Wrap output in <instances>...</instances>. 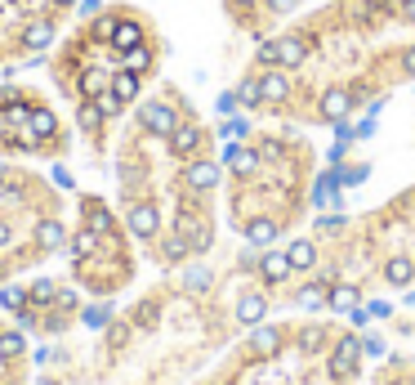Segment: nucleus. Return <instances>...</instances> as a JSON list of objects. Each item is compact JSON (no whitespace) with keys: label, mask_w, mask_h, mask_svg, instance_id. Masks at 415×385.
<instances>
[{"label":"nucleus","mask_w":415,"mask_h":385,"mask_svg":"<svg viewBox=\"0 0 415 385\" xmlns=\"http://www.w3.org/2000/svg\"><path fill=\"white\" fill-rule=\"evenodd\" d=\"M76 86H81V94H85V99H99V94L107 90V72H103V67H85Z\"/></svg>","instance_id":"15"},{"label":"nucleus","mask_w":415,"mask_h":385,"mask_svg":"<svg viewBox=\"0 0 415 385\" xmlns=\"http://www.w3.org/2000/svg\"><path fill=\"white\" fill-rule=\"evenodd\" d=\"M259 273H264L268 282H282L286 273H290V260H286V256H277V251H268V256L259 260Z\"/></svg>","instance_id":"18"},{"label":"nucleus","mask_w":415,"mask_h":385,"mask_svg":"<svg viewBox=\"0 0 415 385\" xmlns=\"http://www.w3.org/2000/svg\"><path fill=\"white\" fill-rule=\"evenodd\" d=\"M112 94H116V99H134V94H139V72H134V67H121L116 72V77H112Z\"/></svg>","instance_id":"17"},{"label":"nucleus","mask_w":415,"mask_h":385,"mask_svg":"<svg viewBox=\"0 0 415 385\" xmlns=\"http://www.w3.org/2000/svg\"><path fill=\"white\" fill-rule=\"evenodd\" d=\"M407 18H411V22H415V0H407Z\"/></svg>","instance_id":"46"},{"label":"nucleus","mask_w":415,"mask_h":385,"mask_svg":"<svg viewBox=\"0 0 415 385\" xmlns=\"http://www.w3.org/2000/svg\"><path fill=\"white\" fill-rule=\"evenodd\" d=\"M183 256H188V237H165V260H183Z\"/></svg>","instance_id":"36"},{"label":"nucleus","mask_w":415,"mask_h":385,"mask_svg":"<svg viewBox=\"0 0 415 385\" xmlns=\"http://www.w3.org/2000/svg\"><path fill=\"white\" fill-rule=\"evenodd\" d=\"M5 242H9V228H5V224H0V247H5Z\"/></svg>","instance_id":"47"},{"label":"nucleus","mask_w":415,"mask_h":385,"mask_svg":"<svg viewBox=\"0 0 415 385\" xmlns=\"http://www.w3.org/2000/svg\"><path fill=\"white\" fill-rule=\"evenodd\" d=\"M295 5H299V0H268V9H273V14H290Z\"/></svg>","instance_id":"41"},{"label":"nucleus","mask_w":415,"mask_h":385,"mask_svg":"<svg viewBox=\"0 0 415 385\" xmlns=\"http://www.w3.org/2000/svg\"><path fill=\"white\" fill-rule=\"evenodd\" d=\"M224 162H228V166H233V171H237V175H250V171H254V166H259V152H254V148H237V143H228V152H224Z\"/></svg>","instance_id":"10"},{"label":"nucleus","mask_w":415,"mask_h":385,"mask_svg":"<svg viewBox=\"0 0 415 385\" xmlns=\"http://www.w3.org/2000/svg\"><path fill=\"white\" fill-rule=\"evenodd\" d=\"M156 228H161V215H156L152 202H139V207L130 211V233L134 237H152Z\"/></svg>","instance_id":"3"},{"label":"nucleus","mask_w":415,"mask_h":385,"mask_svg":"<svg viewBox=\"0 0 415 385\" xmlns=\"http://www.w3.org/2000/svg\"><path fill=\"white\" fill-rule=\"evenodd\" d=\"M139 126L148 130V135H175L179 117L170 112L165 103H143V107H139Z\"/></svg>","instance_id":"1"},{"label":"nucleus","mask_w":415,"mask_h":385,"mask_svg":"<svg viewBox=\"0 0 415 385\" xmlns=\"http://www.w3.org/2000/svg\"><path fill=\"white\" fill-rule=\"evenodd\" d=\"M286 260H290V269H313V260H317V251L308 237H295V242L286 247Z\"/></svg>","instance_id":"14"},{"label":"nucleus","mask_w":415,"mask_h":385,"mask_svg":"<svg viewBox=\"0 0 415 385\" xmlns=\"http://www.w3.org/2000/svg\"><path fill=\"white\" fill-rule=\"evenodd\" d=\"M54 5H58V9H72V5H76V0H54Z\"/></svg>","instance_id":"48"},{"label":"nucleus","mask_w":415,"mask_h":385,"mask_svg":"<svg viewBox=\"0 0 415 385\" xmlns=\"http://www.w3.org/2000/svg\"><path fill=\"white\" fill-rule=\"evenodd\" d=\"M54 305H58V309H76V292H58Z\"/></svg>","instance_id":"40"},{"label":"nucleus","mask_w":415,"mask_h":385,"mask_svg":"<svg viewBox=\"0 0 415 385\" xmlns=\"http://www.w3.org/2000/svg\"><path fill=\"white\" fill-rule=\"evenodd\" d=\"M241 5H246V0H241Z\"/></svg>","instance_id":"52"},{"label":"nucleus","mask_w":415,"mask_h":385,"mask_svg":"<svg viewBox=\"0 0 415 385\" xmlns=\"http://www.w3.org/2000/svg\"><path fill=\"white\" fill-rule=\"evenodd\" d=\"M358 300H362V296H358V287H348V282L331 292V305H335V309H344V314H348V309H358Z\"/></svg>","instance_id":"25"},{"label":"nucleus","mask_w":415,"mask_h":385,"mask_svg":"<svg viewBox=\"0 0 415 385\" xmlns=\"http://www.w3.org/2000/svg\"><path fill=\"white\" fill-rule=\"evenodd\" d=\"M183 287H188V292H205V287H210V269H201V264L188 269L183 273Z\"/></svg>","instance_id":"30"},{"label":"nucleus","mask_w":415,"mask_h":385,"mask_svg":"<svg viewBox=\"0 0 415 385\" xmlns=\"http://www.w3.org/2000/svg\"><path fill=\"white\" fill-rule=\"evenodd\" d=\"M317 345H322V332L308 327V332H304V350H317Z\"/></svg>","instance_id":"42"},{"label":"nucleus","mask_w":415,"mask_h":385,"mask_svg":"<svg viewBox=\"0 0 415 385\" xmlns=\"http://www.w3.org/2000/svg\"><path fill=\"white\" fill-rule=\"evenodd\" d=\"M246 122H241V117H233V122H224V139H241V135H246Z\"/></svg>","instance_id":"37"},{"label":"nucleus","mask_w":415,"mask_h":385,"mask_svg":"<svg viewBox=\"0 0 415 385\" xmlns=\"http://www.w3.org/2000/svg\"><path fill=\"white\" fill-rule=\"evenodd\" d=\"M268 50H273V63H282V67H299V63H304V41H299V36L268 41Z\"/></svg>","instance_id":"4"},{"label":"nucleus","mask_w":415,"mask_h":385,"mask_svg":"<svg viewBox=\"0 0 415 385\" xmlns=\"http://www.w3.org/2000/svg\"><path fill=\"white\" fill-rule=\"evenodd\" d=\"M0 305L18 314V309H27V292H22V287H5V292H0Z\"/></svg>","instance_id":"31"},{"label":"nucleus","mask_w":415,"mask_h":385,"mask_svg":"<svg viewBox=\"0 0 415 385\" xmlns=\"http://www.w3.org/2000/svg\"><path fill=\"white\" fill-rule=\"evenodd\" d=\"M107 41H112L121 54H125V50H134V45H143V27H139V22H130V18H125V22H112Z\"/></svg>","instance_id":"5"},{"label":"nucleus","mask_w":415,"mask_h":385,"mask_svg":"<svg viewBox=\"0 0 415 385\" xmlns=\"http://www.w3.org/2000/svg\"><path fill=\"white\" fill-rule=\"evenodd\" d=\"M358 354H362V341L358 336H344V341L335 345V354H331V372L335 377H348V372L358 367Z\"/></svg>","instance_id":"2"},{"label":"nucleus","mask_w":415,"mask_h":385,"mask_svg":"<svg viewBox=\"0 0 415 385\" xmlns=\"http://www.w3.org/2000/svg\"><path fill=\"white\" fill-rule=\"evenodd\" d=\"M63 224H58V220H41V224H36V247H41V251H58V247H63Z\"/></svg>","instance_id":"9"},{"label":"nucleus","mask_w":415,"mask_h":385,"mask_svg":"<svg viewBox=\"0 0 415 385\" xmlns=\"http://www.w3.org/2000/svg\"><path fill=\"white\" fill-rule=\"evenodd\" d=\"M362 354L380 358V354H384V341H380V336H366V341H362Z\"/></svg>","instance_id":"38"},{"label":"nucleus","mask_w":415,"mask_h":385,"mask_svg":"<svg viewBox=\"0 0 415 385\" xmlns=\"http://www.w3.org/2000/svg\"><path fill=\"white\" fill-rule=\"evenodd\" d=\"M407 72H415V50H411V54H407Z\"/></svg>","instance_id":"49"},{"label":"nucleus","mask_w":415,"mask_h":385,"mask_svg":"<svg viewBox=\"0 0 415 385\" xmlns=\"http://www.w3.org/2000/svg\"><path fill=\"white\" fill-rule=\"evenodd\" d=\"M348 94L344 90H331V94H322V117L326 122H344V112H348Z\"/></svg>","instance_id":"16"},{"label":"nucleus","mask_w":415,"mask_h":385,"mask_svg":"<svg viewBox=\"0 0 415 385\" xmlns=\"http://www.w3.org/2000/svg\"><path fill=\"white\" fill-rule=\"evenodd\" d=\"M326 300H331V296H326V287H317V282H313V287H304V292H299V305H304V309H322Z\"/></svg>","instance_id":"29"},{"label":"nucleus","mask_w":415,"mask_h":385,"mask_svg":"<svg viewBox=\"0 0 415 385\" xmlns=\"http://www.w3.org/2000/svg\"><path fill=\"white\" fill-rule=\"evenodd\" d=\"M259 86H264V99H286V94H290V81L282 77V72H268Z\"/></svg>","instance_id":"22"},{"label":"nucleus","mask_w":415,"mask_h":385,"mask_svg":"<svg viewBox=\"0 0 415 385\" xmlns=\"http://www.w3.org/2000/svg\"><path fill=\"white\" fill-rule=\"evenodd\" d=\"M22 350H27L22 332H0V358H22Z\"/></svg>","instance_id":"23"},{"label":"nucleus","mask_w":415,"mask_h":385,"mask_svg":"<svg viewBox=\"0 0 415 385\" xmlns=\"http://www.w3.org/2000/svg\"><path fill=\"white\" fill-rule=\"evenodd\" d=\"M411 273H415V269H411V260H402V256L384 264V278L393 282V287H411Z\"/></svg>","instance_id":"21"},{"label":"nucleus","mask_w":415,"mask_h":385,"mask_svg":"<svg viewBox=\"0 0 415 385\" xmlns=\"http://www.w3.org/2000/svg\"><path fill=\"white\" fill-rule=\"evenodd\" d=\"M335 188H339V175H322V179H317V192H313V202H317V207L335 202Z\"/></svg>","instance_id":"26"},{"label":"nucleus","mask_w":415,"mask_h":385,"mask_svg":"<svg viewBox=\"0 0 415 385\" xmlns=\"http://www.w3.org/2000/svg\"><path fill=\"white\" fill-rule=\"evenodd\" d=\"M250 350L264 354V358H273L277 350H282V332H277V327H259V332L250 336Z\"/></svg>","instance_id":"13"},{"label":"nucleus","mask_w":415,"mask_h":385,"mask_svg":"<svg viewBox=\"0 0 415 385\" xmlns=\"http://www.w3.org/2000/svg\"><path fill=\"white\" fill-rule=\"evenodd\" d=\"M58 296V287L50 282V278H41V282H32V292H27V300L32 305H50V300Z\"/></svg>","instance_id":"27"},{"label":"nucleus","mask_w":415,"mask_h":385,"mask_svg":"<svg viewBox=\"0 0 415 385\" xmlns=\"http://www.w3.org/2000/svg\"><path fill=\"white\" fill-rule=\"evenodd\" d=\"M264 99V86L259 81H241V90H237V103H246V107H254Z\"/></svg>","instance_id":"32"},{"label":"nucleus","mask_w":415,"mask_h":385,"mask_svg":"<svg viewBox=\"0 0 415 385\" xmlns=\"http://www.w3.org/2000/svg\"><path fill=\"white\" fill-rule=\"evenodd\" d=\"M76 9H81L85 18H90V14H99V0H76Z\"/></svg>","instance_id":"44"},{"label":"nucleus","mask_w":415,"mask_h":385,"mask_svg":"<svg viewBox=\"0 0 415 385\" xmlns=\"http://www.w3.org/2000/svg\"><path fill=\"white\" fill-rule=\"evenodd\" d=\"M264 314H268V300L264 296H241V305H237V318L246 322V327H254V322H264Z\"/></svg>","instance_id":"11"},{"label":"nucleus","mask_w":415,"mask_h":385,"mask_svg":"<svg viewBox=\"0 0 415 385\" xmlns=\"http://www.w3.org/2000/svg\"><path fill=\"white\" fill-rule=\"evenodd\" d=\"M362 179H366V166H353L348 175H339V184H362Z\"/></svg>","instance_id":"39"},{"label":"nucleus","mask_w":415,"mask_h":385,"mask_svg":"<svg viewBox=\"0 0 415 385\" xmlns=\"http://www.w3.org/2000/svg\"><path fill=\"white\" fill-rule=\"evenodd\" d=\"M50 41H54V22L50 18H32L27 27H22V45H27V50H45Z\"/></svg>","instance_id":"6"},{"label":"nucleus","mask_w":415,"mask_h":385,"mask_svg":"<svg viewBox=\"0 0 415 385\" xmlns=\"http://www.w3.org/2000/svg\"><path fill=\"white\" fill-rule=\"evenodd\" d=\"M85 215H90V228H94V233H107V228H112V215H107L99 202H90V207H85Z\"/></svg>","instance_id":"28"},{"label":"nucleus","mask_w":415,"mask_h":385,"mask_svg":"<svg viewBox=\"0 0 415 385\" xmlns=\"http://www.w3.org/2000/svg\"><path fill=\"white\" fill-rule=\"evenodd\" d=\"M219 184V166L215 162H192L188 166V188H215Z\"/></svg>","instance_id":"12"},{"label":"nucleus","mask_w":415,"mask_h":385,"mask_svg":"<svg viewBox=\"0 0 415 385\" xmlns=\"http://www.w3.org/2000/svg\"><path fill=\"white\" fill-rule=\"evenodd\" d=\"M107 318H112V309H107V305H90V309H85V322H90V327H107Z\"/></svg>","instance_id":"35"},{"label":"nucleus","mask_w":415,"mask_h":385,"mask_svg":"<svg viewBox=\"0 0 415 385\" xmlns=\"http://www.w3.org/2000/svg\"><path fill=\"white\" fill-rule=\"evenodd\" d=\"M201 143V130L197 126H175V135H170V148H175V157H188V152H197Z\"/></svg>","instance_id":"7"},{"label":"nucleus","mask_w":415,"mask_h":385,"mask_svg":"<svg viewBox=\"0 0 415 385\" xmlns=\"http://www.w3.org/2000/svg\"><path fill=\"white\" fill-rule=\"evenodd\" d=\"M152 63V54H148V45H134V50H125V67H134V72H143Z\"/></svg>","instance_id":"33"},{"label":"nucleus","mask_w":415,"mask_h":385,"mask_svg":"<svg viewBox=\"0 0 415 385\" xmlns=\"http://www.w3.org/2000/svg\"><path fill=\"white\" fill-rule=\"evenodd\" d=\"M107 122V117H103V107H99V99H85L81 107H76V126L81 130H99Z\"/></svg>","instance_id":"19"},{"label":"nucleus","mask_w":415,"mask_h":385,"mask_svg":"<svg viewBox=\"0 0 415 385\" xmlns=\"http://www.w3.org/2000/svg\"><path fill=\"white\" fill-rule=\"evenodd\" d=\"M99 107H103V117H116L121 107H125V99H116V94H112V86H107V90L99 94Z\"/></svg>","instance_id":"34"},{"label":"nucleus","mask_w":415,"mask_h":385,"mask_svg":"<svg viewBox=\"0 0 415 385\" xmlns=\"http://www.w3.org/2000/svg\"><path fill=\"white\" fill-rule=\"evenodd\" d=\"M54 130H58V122H54V112H50V107H32V122H27V135H32L36 143H41V139H50Z\"/></svg>","instance_id":"8"},{"label":"nucleus","mask_w":415,"mask_h":385,"mask_svg":"<svg viewBox=\"0 0 415 385\" xmlns=\"http://www.w3.org/2000/svg\"><path fill=\"white\" fill-rule=\"evenodd\" d=\"M246 237H250L254 247H268V242L277 237V224H273V220H254V224L246 228Z\"/></svg>","instance_id":"24"},{"label":"nucleus","mask_w":415,"mask_h":385,"mask_svg":"<svg viewBox=\"0 0 415 385\" xmlns=\"http://www.w3.org/2000/svg\"><path fill=\"white\" fill-rule=\"evenodd\" d=\"M94 247H99V233H94V228H81V233L72 237V260H90Z\"/></svg>","instance_id":"20"},{"label":"nucleus","mask_w":415,"mask_h":385,"mask_svg":"<svg viewBox=\"0 0 415 385\" xmlns=\"http://www.w3.org/2000/svg\"><path fill=\"white\" fill-rule=\"evenodd\" d=\"M9 139V122H5V112H0V143Z\"/></svg>","instance_id":"45"},{"label":"nucleus","mask_w":415,"mask_h":385,"mask_svg":"<svg viewBox=\"0 0 415 385\" xmlns=\"http://www.w3.org/2000/svg\"><path fill=\"white\" fill-rule=\"evenodd\" d=\"M36 385H54V381H36Z\"/></svg>","instance_id":"51"},{"label":"nucleus","mask_w":415,"mask_h":385,"mask_svg":"<svg viewBox=\"0 0 415 385\" xmlns=\"http://www.w3.org/2000/svg\"><path fill=\"white\" fill-rule=\"evenodd\" d=\"M407 305H415V287H407Z\"/></svg>","instance_id":"50"},{"label":"nucleus","mask_w":415,"mask_h":385,"mask_svg":"<svg viewBox=\"0 0 415 385\" xmlns=\"http://www.w3.org/2000/svg\"><path fill=\"white\" fill-rule=\"evenodd\" d=\"M366 309H371L375 318H388V314H393V305H384V300H375V305H366Z\"/></svg>","instance_id":"43"}]
</instances>
